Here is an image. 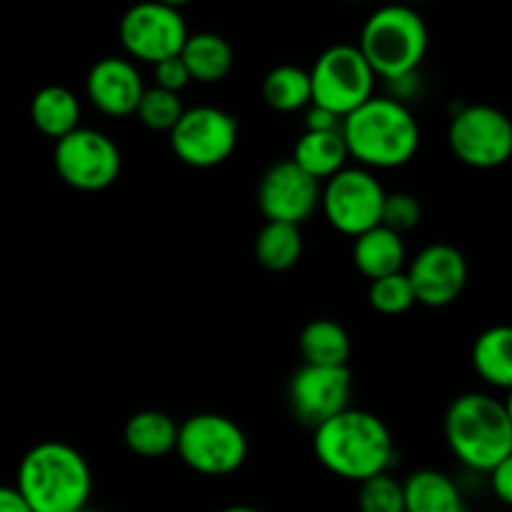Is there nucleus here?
Returning <instances> with one entry per match:
<instances>
[{"mask_svg":"<svg viewBox=\"0 0 512 512\" xmlns=\"http://www.w3.org/2000/svg\"><path fill=\"white\" fill-rule=\"evenodd\" d=\"M315 458L343 480L375 478L393 463L395 443L388 425L365 410H343L313 435Z\"/></svg>","mask_w":512,"mask_h":512,"instance_id":"obj_1","label":"nucleus"},{"mask_svg":"<svg viewBox=\"0 0 512 512\" xmlns=\"http://www.w3.org/2000/svg\"><path fill=\"white\" fill-rule=\"evenodd\" d=\"M15 490L30 512H83L93 493V473L73 445L45 440L20 460Z\"/></svg>","mask_w":512,"mask_h":512,"instance_id":"obj_2","label":"nucleus"},{"mask_svg":"<svg viewBox=\"0 0 512 512\" xmlns=\"http://www.w3.org/2000/svg\"><path fill=\"white\" fill-rule=\"evenodd\" d=\"M340 135L355 158L368 168H400L420 148V128L408 105L395 98H370L340 123Z\"/></svg>","mask_w":512,"mask_h":512,"instance_id":"obj_3","label":"nucleus"},{"mask_svg":"<svg viewBox=\"0 0 512 512\" xmlns=\"http://www.w3.org/2000/svg\"><path fill=\"white\" fill-rule=\"evenodd\" d=\"M445 440L470 470L490 473L512 458V418L508 405L488 393H465L445 413Z\"/></svg>","mask_w":512,"mask_h":512,"instance_id":"obj_4","label":"nucleus"},{"mask_svg":"<svg viewBox=\"0 0 512 512\" xmlns=\"http://www.w3.org/2000/svg\"><path fill=\"white\" fill-rule=\"evenodd\" d=\"M428 25L405 5H388L370 15L360 33V50L375 78L390 83L413 78L428 53Z\"/></svg>","mask_w":512,"mask_h":512,"instance_id":"obj_5","label":"nucleus"},{"mask_svg":"<svg viewBox=\"0 0 512 512\" xmlns=\"http://www.w3.org/2000/svg\"><path fill=\"white\" fill-rule=\"evenodd\" d=\"M175 453L195 473L223 478L243 468L248 438L235 420L218 413H200L178 425Z\"/></svg>","mask_w":512,"mask_h":512,"instance_id":"obj_6","label":"nucleus"},{"mask_svg":"<svg viewBox=\"0 0 512 512\" xmlns=\"http://www.w3.org/2000/svg\"><path fill=\"white\" fill-rule=\"evenodd\" d=\"M310 103L343 120L373 98L375 75L355 45L325 50L310 70Z\"/></svg>","mask_w":512,"mask_h":512,"instance_id":"obj_7","label":"nucleus"},{"mask_svg":"<svg viewBox=\"0 0 512 512\" xmlns=\"http://www.w3.org/2000/svg\"><path fill=\"white\" fill-rule=\"evenodd\" d=\"M385 195L388 193L370 170L343 168L320 190V208L338 233L355 240L358 235L378 228Z\"/></svg>","mask_w":512,"mask_h":512,"instance_id":"obj_8","label":"nucleus"},{"mask_svg":"<svg viewBox=\"0 0 512 512\" xmlns=\"http://www.w3.org/2000/svg\"><path fill=\"white\" fill-rule=\"evenodd\" d=\"M53 163L65 185L83 193H98L118 180L123 158L108 135L100 130L78 128L55 140Z\"/></svg>","mask_w":512,"mask_h":512,"instance_id":"obj_9","label":"nucleus"},{"mask_svg":"<svg viewBox=\"0 0 512 512\" xmlns=\"http://www.w3.org/2000/svg\"><path fill=\"white\" fill-rule=\"evenodd\" d=\"M448 143L460 163L470 168H500L512 155V125L493 105H468L450 120Z\"/></svg>","mask_w":512,"mask_h":512,"instance_id":"obj_10","label":"nucleus"},{"mask_svg":"<svg viewBox=\"0 0 512 512\" xmlns=\"http://www.w3.org/2000/svg\"><path fill=\"white\" fill-rule=\"evenodd\" d=\"M238 145V120L213 105L183 110L170 130V148L190 168H215L233 155Z\"/></svg>","mask_w":512,"mask_h":512,"instance_id":"obj_11","label":"nucleus"},{"mask_svg":"<svg viewBox=\"0 0 512 512\" xmlns=\"http://www.w3.org/2000/svg\"><path fill=\"white\" fill-rule=\"evenodd\" d=\"M188 35L185 18L168 3H140L120 20V43L125 53L143 63L158 65L180 55Z\"/></svg>","mask_w":512,"mask_h":512,"instance_id":"obj_12","label":"nucleus"},{"mask_svg":"<svg viewBox=\"0 0 512 512\" xmlns=\"http://www.w3.org/2000/svg\"><path fill=\"white\" fill-rule=\"evenodd\" d=\"M353 378L348 368L303 365L288 383V403L305 428H320L330 418L348 410Z\"/></svg>","mask_w":512,"mask_h":512,"instance_id":"obj_13","label":"nucleus"},{"mask_svg":"<svg viewBox=\"0 0 512 512\" xmlns=\"http://www.w3.org/2000/svg\"><path fill=\"white\" fill-rule=\"evenodd\" d=\"M258 203L268 223L300 228L320 208V183L305 175L293 160H280L265 170Z\"/></svg>","mask_w":512,"mask_h":512,"instance_id":"obj_14","label":"nucleus"},{"mask_svg":"<svg viewBox=\"0 0 512 512\" xmlns=\"http://www.w3.org/2000/svg\"><path fill=\"white\" fill-rule=\"evenodd\" d=\"M405 275L413 288L415 303L425 308H445L463 293L468 283V263L458 248L435 243L415 255Z\"/></svg>","mask_w":512,"mask_h":512,"instance_id":"obj_15","label":"nucleus"},{"mask_svg":"<svg viewBox=\"0 0 512 512\" xmlns=\"http://www.w3.org/2000/svg\"><path fill=\"white\" fill-rule=\"evenodd\" d=\"M85 90L100 113L110 115V118H128L138 108L145 85L138 68L130 60L103 58L90 68Z\"/></svg>","mask_w":512,"mask_h":512,"instance_id":"obj_16","label":"nucleus"},{"mask_svg":"<svg viewBox=\"0 0 512 512\" xmlns=\"http://www.w3.org/2000/svg\"><path fill=\"white\" fill-rule=\"evenodd\" d=\"M353 263L370 283L380 278H388V275L403 273V235L393 233V230L383 228V225L358 235L353 243Z\"/></svg>","mask_w":512,"mask_h":512,"instance_id":"obj_17","label":"nucleus"},{"mask_svg":"<svg viewBox=\"0 0 512 512\" xmlns=\"http://www.w3.org/2000/svg\"><path fill=\"white\" fill-rule=\"evenodd\" d=\"M30 118L45 138L60 140L80 128V100L63 85H45L33 95Z\"/></svg>","mask_w":512,"mask_h":512,"instance_id":"obj_18","label":"nucleus"},{"mask_svg":"<svg viewBox=\"0 0 512 512\" xmlns=\"http://www.w3.org/2000/svg\"><path fill=\"white\" fill-rule=\"evenodd\" d=\"M188 70L190 80L198 83H220L233 70V48L225 38L215 33L188 35L178 55Z\"/></svg>","mask_w":512,"mask_h":512,"instance_id":"obj_19","label":"nucleus"},{"mask_svg":"<svg viewBox=\"0 0 512 512\" xmlns=\"http://www.w3.org/2000/svg\"><path fill=\"white\" fill-rule=\"evenodd\" d=\"M405 512H465L458 485L438 470H418L403 483Z\"/></svg>","mask_w":512,"mask_h":512,"instance_id":"obj_20","label":"nucleus"},{"mask_svg":"<svg viewBox=\"0 0 512 512\" xmlns=\"http://www.w3.org/2000/svg\"><path fill=\"white\" fill-rule=\"evenodd\" d=\"M290 160L305 175H310V178L320 183V180H330L345 168L348 148H345V140L340 135V130H330V133H308L305 130L300 135Z\"/></svg>","mask_w":512,"mask_h":512,"instance_id":"obj_21","label":"nucleus"},{"mask_svg":"<svg viewBox=\"0 0 512 512\" xmlns=\"http://www.w3.org/2000/svg\"><path fill=\"white\" fill-rule=\"evenodd\" d=\"M123 440L140 458H165L178 443V425L160 410H143L125 423Z\"/></svg>","mask_w":512,"mask_h":512,"instance_id":"obj_22","label":"nucleus"},{"mask_svg":"<svg viewBox=\"0 0 512 512\" xmlns=\"http://www.w3.org/2000/svg\"><path fill=\"white\" fill-rule=\"evenodd\" d=\"M350 335L335 320H313L300 333V355L305 365L318 368H348L350 360Z\"/></svg>","mask_w":512,"mask_h":512,"instance_id":"obj_23","label":"nucleus"},{"mask_svg":"<svg viewBox=\"0 0 512 512\" xmlns=\"http://www.w3.org/2000/svg\"><path fill=\"white\" fill-rule=\"evenodd\" d=\"M475 373L488 385L508 390L512 385V330L508 325L488 328L473 345Z\"/></svg>","mask_w":512,"mask_h":512,"instance_id":"obj_24","label":"nucleus"},{"mask_svg":"<svg viewBox=\"0 0 512 512\" xmlns=\"http://www.w3.org/2000/svg\"><path fill=\"white\" fill-rule=\"evenodd\" d=\"M303 255V235L300 228L285 223H265L255 240V258L265 270L285 273Z\"/></svg>","mask_w":512,"mask_h":512,"instance_id":"obj_25","label":"nucleus"},{"mask_svg":"<svg viewBox=\"0 0 512 512\" xmlns=\"http://www.w3.org/2000/svg\"><path fill=\"white\" fill-rule=\"evenodd\" d=\"M263 100L278 113H295L310 105V75L298 65H278L263 80Z\"/></svg>","mask_w":512,"mask_h":512,"instance_id":"obj_26","label":"nucleus"},{"mask_svg":"<svg viewBox=\"0 0 512 512\" xmlns=\"http://www.w3.org/2000/svg\"><path fill=\"white\" fill-rule=\"evenodd\" d=\"M183 110L185 108L178 95L168 93V90L150 88L140 98L135 115H138L145 128L158 130V133H170L180 120V115H183Z\"/></svg>","mask_w":512,"mask_h":512,"instance_id":"obj_27","label":"nucleus"},{"mask_svg":"<svg viewBox=\"0 0 512 512\" xmlns=\"http://www.w3.org/2000/svg\"><path fill=\"white\" fill-rule=\"evenodd\" d=\"M368 300L380 315H403L415 305L413 288L408 283V275L395 273L388 278H380L370 283Z\"/></svg>","mask_w":512,"mask_h":512,"instance_id":"obj_28","label":"nucleus"},{"mask_svg":"<svg viewBox=\"0 0 512 512\" xmlns=\"http://www.w3.org/2000/svg\"><path fill=\"white\" fill-rule=\"evenodd\" d=\"M360 512H405L403 483L390 478L388 473H380L360 483L358 493Z\"/></svg>","mask_w":512,"mask_h":512,"instance_id":"obj_29","label":"nucleus"},{"mask_svg":"<svg viewBox=\"0 0 512 512\" xmlns=\"http://www.w3.org/2000/svg\"><path fill=\"white\" fill-rule=\"evenodd\" d=\"M420 218H423V208H420L418 198L410 193H393L385 195L383 215H380V225L393 233L403 235L408 230L418 228Z\"/></svg>","mask_w":512,"mask_h":512,"instance_id":"obj_30","label":"nucleus"},{"mask_svg":"<svg viewBox=\"0 0 512 512\" xmlns=\"http://www.w3.org/2000/svg\"><path fill=\"white\" fill-rule=\"evenodd\" d=\"M188 83H190V75L178 55L155 65V88L168 90V93L178 95Z\"/></svg>","mask_w":512,"mask_h":512,"instance_id":"obj_31","label":"nucleus"},{"mask_svg":"<svg viewBox=\"0 0 512 512\" xmlns=\"http://www.w3.org/2000/svg\"><path fill=\"white\" fill-rule=\"evenodd\" d=\"M490 480H493V493L495 498L503 505L512 503V458L503 460L500 465H495L490 470Z\"/></svg>","mask_w":512,"mask_h":512,"instance_id":"obj_32","label":"nucleus"},{"mask_svg":"<svg viewBox=\"0 0 512 512\" xmlns=\"http://www.w3.org/2000/svg\"><path fill=\"white\" fill-rule=\"evenodd\" d=\"M340 123H343V120L335 118L328 110L318 108V105H313V108L308 110V115H305V130H308V133H330V130H340Z\"/></svg>","mask_w":512,"mask_h":512,"instance_id":"obj_33","label":"nucleus"},{"mask_svg":"<svg viewBox=\"0 0 512 512\" xmlns=\"http://www.w3.org/2000/svg\"><path fill=\"white\" fill-rule=\"evenodd\" d=\"M0 512H30L20 493L8 485H0Z\"/></svg>","mask_w":512,"mask_h":512,"instance_id":"obj_34","label":"nucleus"},{"mask_svg":"<svg viewBox=\"0 0 512 512\" xmlns=\"http://www.w3.org/2000/svg\"><path fill=\"white\" fill-rule=\"evenodd\" d=\"M220 512H260V510H253V508H245V505H233V508H225Z\"/></svg>","mask_w":512,"mask_h":512,"instance_id":"obj_35","label":"nucleus"},{"mask_svg":"<svg viewBox=\"0 0 512 512\" xmlns=\"http://www.w3.org/2000/svg\"><path fill=\"white\" fill-rule=\"evenodd\" d=\"M83 512H85V510H83Z\"/></svg>","mask_w":512,"mask_h":512,"instance_id":"obj_36","label":"nucleus"}]
</instances>
